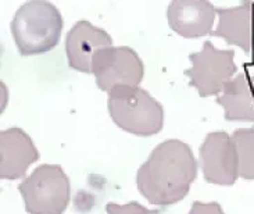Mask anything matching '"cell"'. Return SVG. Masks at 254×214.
Instances as JSON below:
<instances>
[{"label": "cell", "mask_w": 254, "mask_h": 214, "mask_svg": "<svg viewBox=\"0 0 254 214\" xmlns=\"http://www.w3.org/2000/svg\"><path fill=\"white\" fill-rule=\"evenodd\" d=\"M197 175L192 149L179 139L157 145L136 174V187L146 201L160 208L172 206L189 194Z\"/></svg>", "instance_id": "obj_1"}, {"label": "cell", "mask_w": 254, "mask_h": 214, "mask_svg": "<svg viewBox=\"0 0 254 214\" xmlns=\"http://www.w3.org/2000/svg\"><path fill=\"white\" fill-rule=\"evenodd\" d=\"M10 28L21 56L42 55L57 46L62 36L63 17L53 3L32 0L15 11Z\"/></svg>", "instance_id": "obj_2"}, {"label": "cell", "mask_w": 254, "mask_h": 214, "mask_svg": "<svg viewBox=\"0 0 254 214\" xmlns=\"http://www.w3.org/2000/svg\"><path fill=\"white\" fill-rule=\"evenodd\" d=\"M107 107L111 120L121 130L137 135L150 137L163 130V106L142 88H116L109 93Z\"/></svg>", "instance_id": "obj_3"}, {"label": "cell", "mask_w": 254, "mask_h": 214, "mask_svg": "<svg viewBox=\"0 0 254 214\" xmlns=\"http://www.w3.org/2000/svg\"><path fill=\"white\" fill-rule=\"evenodd\" d=\"M29 214H63L67 209L71 185L57 164H42L18 185Z\"/></svg>", "instance_id": "obj_4"}, {"label": "cell", "mask_w": 254, "mask_h": 214, "mask_svg": "<svg viewBox=\"0 0 254 214\" xmlns=\"http://www.w3.org/2000/svg\"><path fill=\"white\" fill-rule=\"evenodd\" d=\"M189 62L190 67L185 71V75L201 97L218 96L238 72L235 50L215 48L210 41L204 42L200 52L189 56Z\"/></svg>", "instance_id": "obj_5"}, {"label": "cell", "mask_w": 254, "mask_h": 214, "mask_svg": "<svg viewBox=\"0 0 254 214\" xmlns=\"http://www.w3.org/2000/svg\"><path fill=\"white\" fill-rule=\"evenodd\" d=\"M144 67L136 52L128 46L107 48L97 52L92 63V74L103 92L121 86L137 88L143 78Z\"/></svg>", "instance_id": "obj_6"}, {"label": "cell", "mask_w": 254, "mask_h": 214, "mask_svg": "<svg viewBox=\"0 0 254 214\" xmlns=\"http://www.w3.org/2000/svg\"><path fill=\"white\" fill-rule=\"evenodd\" d=\"M200 166L210 184L229 187L239 177L238 153L232 137L227 132H210L200 146Z\"/></svg>", "instance_id": "obj_7"}, {"label": "cell", "mask_w": 254, "mask_h": 214, "mask_svg": "<svg viewBox=\"0 0 254 214\" xmlns=\"http://www.w3.org/2000/svg\"><path fill=\"white\" fill-rule=\"evenodd\" d=\"M113 39L104 29L90 24L89 21H78L67 34L65 53L71 69L79 72H92V63L97 52L111 48Z\"/></svg>", "instance_id": "obj_8"}, {"label": "cell", "mask_w": 254, "mask_h": 214, "mask_svg": "<svg viewBox=\"0 0 254 214\" xmlns=\"http://www.w3.org/2000/svg\"><path fill=\"white\" fill-rule=\"evenodd\" d=\"M217 8L206 0H175L167 10L171 29L186 39L213 34Z\"/></svg>", "instance_id": "obj_9"}, {"label": "cell", "mask_w": 254, "mask_h": 214, "mask_svg": "<svg viewBox=\"0 0 254 214\" xmlns=\"http://www.w3.org/2000/svg\"><path fill=\"white\" fill-rule=\"evenodd\" d=\"M39 159L31 137L18 127L7 128L0 134V177L3 180H18L28 167Z\"/></svg>", "instance_id": "obj_10"}, {"label": "cell", "mask_w": 254, "mask_h": 214, "mask_svg": "<svg viewBox=\"0 0 254 214\" xmlns=\"http://www.w3.org/2000/svg\"><path fill=\"white\" fill-rule=\"evenodd\" d=\"M218 25L213 36L241 48L250 53L254 48V1H243L242 4L228 8H217Z\"/></svg>", "instance_id": "obj_11"}, {"label": "cell", "mask_w": 254, "mask_h": 214, "mask_svg": "<svg viewBox=\"0 0 254 214\" xmlns=\"http://www.w3.org/2000/svg\"><path fill=\"white\" fill-rule=\"evenodd\" d=\"M228 121L254 123V75L241 72L224 86L217 96Z\"/></svg>", "instance_id": "obj_12"}, {"label": "cell", "mask_w": 254, "mask_h": 214, "mask_svg": "<svg viewBox=\"0 0 254 214\" xmlns=\"http://www.w3.org/2000/svg\"><path fill=\"white\" fill-rule=\"evenodd\" d=\"M231 137L238 153L239 177L254 180V128H239Z\"/></svg>", "instance_id": "obj_13"}, {"label": "cell", "mask_w": 254, "mask_h": 214, "mask_svg": "<svg viewBox=\"0 0 254 214\" xmlns=\"http://www.w3.org/2000/svg\"><path fill=\"white\" fill-rule=\"evenodd\" d=\"M107 214H158L160 210H150L144 208L137 202H129L127 205H117L114 202H109L106 206Z\"/></svg>", "instance_id": "obj_14"}, {"label": "cell", "mask_w": 254, "mask_h": 214, "mask_svg": "<svg viewBox=\"0 0 254 214\" xmlns=\"http://www.w3.org/2000/svg\"><path fill=\"white\" fill-rule=\"evenodd\" d=\"M188 214H225V213H224V210H222V208H221L220 203H217V202H210V203H204V202H194Z\"/></svg>", "instance_id": "obj_15"}]
</instances>
